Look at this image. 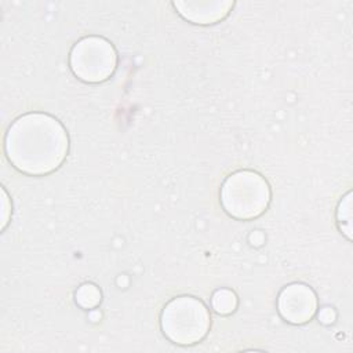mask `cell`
I'll list each match as a JSON object with an SVG mask.
<instances>
[{
	"mask_svg": "<svg viewBox=\"0 0 353 353\" xmlns=\"http://www.w3.org/2000/svg\"><path fill=\"white\" fill-rule=\"evenodd\" d=\"M219 197L221 205L229 216L239 221H251L268 210L272 190L259 172L239 170L226 176Z\"/></svg>",
	"mask_w": 353,
	"mask_h": 353,
	"instance_id": "2",
	"label": "cell"
},
{
	"mask_svg": "<svg viewBox=\"0 0 353 353\" xmlns=\"http://www.w3.org/2000/svg\"><path fill=\"white\" fill-rule=\"evenodd\" d=\"M239 305V299L234 291L229 288H219L212 294L211 306L212 309L222 316L232 314Z\"/></svg>",
	"mask_w": 353,
	"mask_h": 353,
	"instance_id": "7",
	"label": "cell"
},
{
	"mask_svg": "<svg viewBox=\"0 0 353 353\" xmlns=\"http://www.w3.org/2000/svg\"><path fill=\"white\" fill-rule=\"evenodd\" d=\"M160 327L170 342L190 346L201 342L207 336L211 327L210 310L196 296H175L163 307Z\"/></svg>",
	"mask_w": 353,
	"mask_h": 353,
	"instance_id": "3",
	"label": "cell"
},
{
	"mask_svg": "<svg viewBox=\"0 0 353 353\" xmlns=\"http://www.w3.org/2000/svg\"><path fill=\"white\" fill-rule=\"evenodd\" d=\"M4 152L18 171L41 176L54 172L69 152V135L62 123L43 112L19 116L4 137Z\"/></svg>",
	"mask_w": 353,
	"mask_h": 353,
	"instance_id": "1",
	"label": "cell"
},
{
	"mask_svg": "<svg viewBox=\"0 0 353 353\" xmlns=\"http://www.w3.org/2000/svg\"><path fill=\"white\" fill-rule=\"evenodd\" d=\"M174 8L186 21L194 25H214L223 21L232 11L234 1L205 0V1H174Z\"/></svg>",
	"mask_w": 353,
	"mask_h": 353,
	"instance_id": "6",
	"label": "cell"
},
{
	"mask_svg": "<svg viewBox=\"0 0 353 353\" xmlns=\"http://www.w3.org/2000/svg\"><path fill=\"white\" fill-rule=\"evenodd\" d=\"M1 194H3V221H1V229H4L8 223L10 219V212H11V201L8 199V194L6 192V189H1Z\"/></svg>",
	"mask_w": 353,
	"mask_h": 353,
	"instance_id": "11",
	"label": "cell"
},
{
	"mask_svg": "<svg viewBox=\"0 0 353 353\" xmlns=\"http://www.w3.org/2000/svg\"><path fill=\"white\" fill-rule=\"evenodd\" d=\"M74 301L77 306L85 310L95 309L101 301H102V292L98 285L92 283H84L80 287H77L74 292Z\"/></svg>",
	"mask_w": 353,
	"mask_h": 353,
	"instance_id": "8",
	"label": "cell"
},
{
	"mask_svg": "<svg viewBox=\"0 0 353 353\" xmlns=\"http://www.w3.org/2000/svg\"><path fill=\"white\" fill-rule=\"evenodd\" d=\"M316 314H317L319 321L321 324H325V325H330L336 320V312H335V309H332L330 306H325V307L320 309V312L316 313Z\"/></svg>",
	"mask_w": 353,
	"mask_h": 353,
	"instance_id": "10",
	"label": "cell"
},
{
	"mask_svg": "<svg viewBox=\"0 0 353 353\" xmlns=\"http://www.w3.org/2000/svg\"><path fill=\"white\" fill-rule=\"evenodd\" d=\"M69 65L79 80L98 84L113 76L117 68V51L108 39L87 36L72 47Z\"/></svg>",
	"mask_w": 353,
	"mask_h": 353,
	"instance_id": "4",
	"label": "cell"
},
{
	"mask_svg": "<svg viewBox=\"0 0 353 353\" xmlns=\"http://www.w3.org/2000/svg\"><path fill=\"white\" fill-rule=\"evenodd\" d=\"M317 295L305 283H291L285 285L277 298L280 317L292 325L309 323L317 313Z\"/></svg>",
	"mask_w": 353,
	"mask_h": 353,
	"instance_id": "5",
	"label": "cell"
},
{
	"mask_svg": "<svg viewBox=\"0 0 353 353\" xmlns=\"http://www.w3.org/2000/svg\"><path fill=\"white\" fill-rule=\"evenodd\" d=\"M336 221L341 232L350 240L352 239V192L341 200L336 210Z\"/></svg>",
	"mask_w": 353,
	"mask_h": 353,
	"instance_id": "9",
	"label": "cell"
}]
</instances>
